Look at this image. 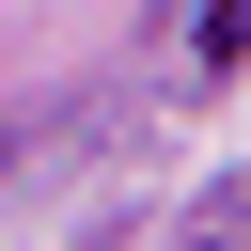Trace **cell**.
Listing matches in <instances>:
<instances>
[{
  "instance_id": "6da1fadb",
  "label": "cell",
  "mask_w": 251,
  "mask_h": 251,
  "mask_svg": "<svg viewBox=\"0 0 251 251\" xmlns=\"http://www.w3.org/2000/svg\"><path fill=\"white\" fill-rule=\"evenodd\" d=\"M235 47H251V0H204V63L235 78Z\"/></svg>"
}]
</instances>
